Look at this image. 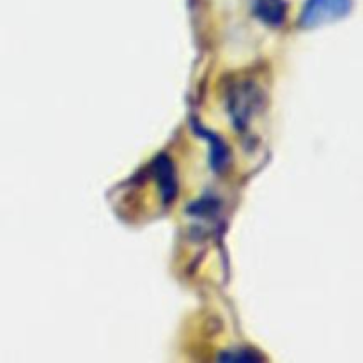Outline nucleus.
I'll return each mask as SVG.
<instances>
[{"label":"nucleus","instance_id":"4","mask_svg":"<svg viewBox=\"0 0 363 363\" xmlns=\"http://www.w3.org/2000/svg\"><path fill=\"white\" fill-rule=\"evenodd\" d=\"M197 131L201 135H204L206 140H209V144H211V155H209V158H211L213 169L215 170L225 169L227 163H229V149H227V145L223 144V140H220L216 135H213L211 131L202 130V128H197Z\"/></svg>","mask_w":363,"mask_h":363},{"label":"nucleus","instance_id":"5","mask_svg":"<svg viewBox=\"0 0 363 363\" xmlns=\"http://www.w3.org/2000/svg\"><path fill=\"white\" fill-rule=\"evenodd\" d=\"M262 357H259V354H254L250 353V351L247 350H238L236 353H223L220 354V360H261Z\"/></svg>","mask_w":363,"mask_h":363},{"label":"nucleus","instance_id":"2","mask_svg":"<svg viewBox=\"0 0 363 363\" xmlns=\"http://www.w3.org/2000/svg\"><path fill=\"white\" fill-rule=\"evenodd\" d=\"M155 170L156 177H158L160 190H162V197L165 204H170V202L176 199L177 191V181H176V172H174V167L170 163V160L167 156H160L155 162Z\"/></svg>","mask_w":363,"mask_h":363},{"label":"nucleus","instance_id":"1","mask_svg":"<svg viewBox=\"0 0 363 363\" xmlns=\"http://www.w3.org/2000/svg\"><path fill=\"white\" fill-rule=\"evenodd\" d=\"M353 0H307L301 7L300 25L315 28L319 25L332 23L350 14Z\"/></svg>","mask_w":363,"mask_h":363},{"label":"nucleus","instance_id":"3","mask_svg":"<svg viewBox=\"0 0 363 363\" xmlns=\"http://www.w3.org/2000/svg\"><path fill=\"white\" fill-rule=\"evenodd\" d=\"M254 13L264 23L272 25V27H280L286 20L287 6L284 0H255Z\"/></svg>","mask_w":363,"mask_h":363}]
</instances>
